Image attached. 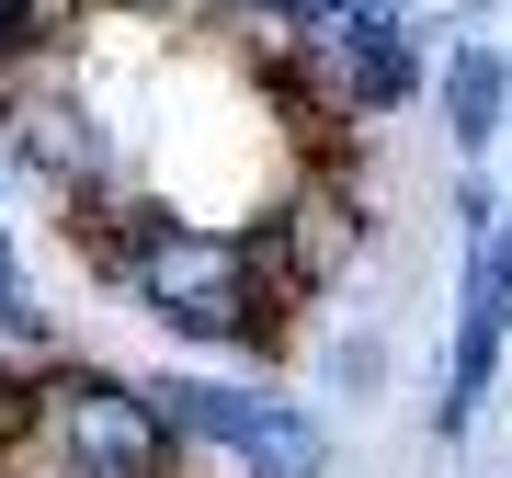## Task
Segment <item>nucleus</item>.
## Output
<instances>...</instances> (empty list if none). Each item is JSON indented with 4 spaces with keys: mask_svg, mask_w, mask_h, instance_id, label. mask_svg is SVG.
<instances>
[{
    "mask_svg": "<svg viewBox=\"0 0 512 478\" xmlns=\"http://www.w3.org/2000/svg\"><path fill=\"white\" fill-rule=\"evenodd\" d=\"M103 262L126 274V296L160 331L183 342H274V274H262L251 239H217V228H171L148 217V205H126V228L103 239Z\"/></svg>",
    "mask_w": 512,
    "mask_h": 478,
    "instance_id": "nucleus-1",
    "label": "nucleus"
},
{
    "mask_svg": "<svg viewBox=\"0 0 512 478\" xmlns=\"http://www.w3.org/2000/svg\"><path fill=\"white\" fill-rule=\"evenodd\" d=\"M296 46H308V69L330 80V103H353V114L399 103L421 80V23L399 12V0H308Z\"/></svg>",
    "mask_w": 512,
    "mask_h": 478,
    "instance_id": "nucleus-2",
    "label": "nucleus"
},
{
    "mask_svg": "<svg viewBox=\"0 0 512 478\" xmlns=\"http://www.w3.org/2000/svg\"><path fill=\"white\" fill-rule=\"evenodd\" d=\"M46 422H57V456L80 478H171V422L126 376H57Z\"/></svg>",
    "mask_w": 512,
    "mask_h": 478,
    "instance_id": "nucleus-3",
    "label": "nucleus"
},
{
    "mask_svg": "<svg viewBox=\"0 0 512 478\" xmlns=\"http://www.w3.org/2000/svg\"><path fill=\"white\" fill-rule=\"evenodd\" d=\"M148 399H160V422H171V433L251 456V478H319V467H330V433H319L296 399H239V387H183V376L148 387Z\"/></svg>",
    "mask_w": 512,
    "mask_h": 478,
    "instance_id": "nucleus-4",
    "label": "nucleus"
},
{
    "mask_svg": "<svg viewBox=\"0 0 512 478\" xmlns=\"http://www.w3.org/2000/svg\"><path fill=\"white\" fill-rule=\"evenodd\" d=\"M501 342H512V228H478V251H467V296H456V365H444V433L478 422Z\"/></svg>",
    "mask_w": 512,
    "mask_h": 478,
    "instance_id": "nucleus-5",
    "label": "nucleus"
},
{
    "mask_svg": "<svg viewBox=\"0 0 512 478\" xmlns=\"http://www.w3.org/2000/svg\"><path fill=\"white\" fill-rule=\"evenodd\" d=\"M12 148H23V171H46V183H69V194L103 183V137H92V114L57 103V92H35V103L12 114Z\"/></svg>",
    "mask_w": 512,
    "mask_h": 478,
    "instance_id": "nucleus-6",
    "label": "nucleus"
},
{
    "mask_svg": "<svg viewBox=\"0 0 512 478\" xmlns=\"http://www.w3.org/2000/svg\"><path fill=\"white\" fill-rule=\"evenodd\" d=\"M512 114V69L490 46H467L456 69H444V126H456V148H490V126Z\"/></svg>",
    "mask_w": 512,
    "mask_h": 478,
    "instance_id": "nucleus-7",
    "label": "nucleus"
},
{
    "mask_svg": "<svg viewBox=\"0 0 512 478\" xmlns=\"http://www.w3.org/2000/svg\"><path fill=\"white\" fill-rule=\"evenodd\" d=\"M80 23V0H0V57H23V46H57Z\"/></svg>",
    "mask_w": 512,
    "mask_h": 478,
    "instance_id": "nucleus-8",
    "label": "nucleus"
},
{
    "mask_svg": "<svg viewBox=\"0 0 512 478\" xmlns=\"http://www.w3.org/2000/svg\"><path fill=\"white\" fill-rule=\"evenodd\" d=\"M0 331H12V342H46V308L23 296V262H12V228H0Z\"/></svg>",
    "mask_w": 512,
    "mask_h": 478,
    "instance_id": "nucleus-9",
    "label": "nucleus"
},
{
    "mask_svg": "<svg viewBox=\"0 0 512 478\" xmlns=\"http://www.w3.org/2000/svg\"><path fill=\"white\" fill-rule=\"evenodd\" d=\"M251 12H285V23H308V0H251Z\"/></svg>",
    "mask_w": 512,
    "mask_h": 478,
    "instance_id": "nucleus-10",
    "label": "nucleus"
},
{
    "mask_svg": "<svg viewBox=\"0 0 512 478\" xmlns=\"http://www.w3.org/2000/svg\"><path fill=\"white\" fill-rule=\"evenodd\" d=\"M467 12H478V0H467Z\"/></svg>",
    "mask_w": 512,
    "mask_h": 478,
    "instance_id": "nucleus-11",
    "label": "nucleus"
}]
</instances>
